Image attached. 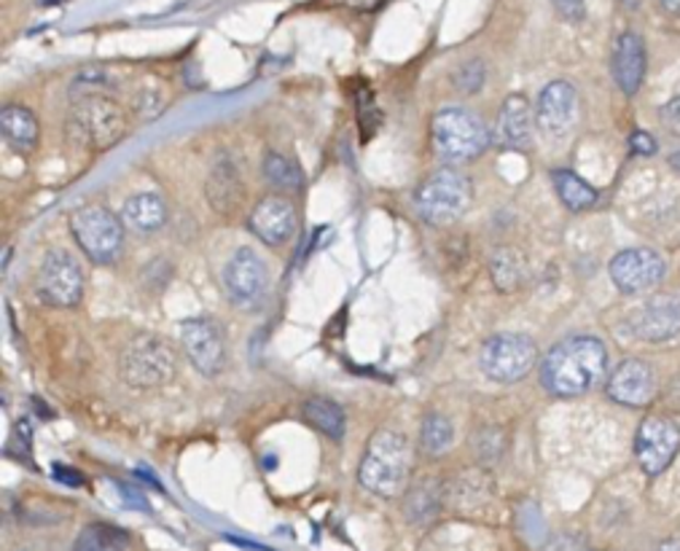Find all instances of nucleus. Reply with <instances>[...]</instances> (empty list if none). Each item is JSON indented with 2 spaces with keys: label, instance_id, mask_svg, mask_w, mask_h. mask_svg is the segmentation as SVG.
Returning <instances> with one entry per match:
<instances>
[{
  "label": "nucleus",
  "instance_id": "24",
  "mask_svg": "<svg viewBox=\"0 0 680 551\" xmlns=\"http://www.w3.org/2000/svg\"><path fill=\"white\" fill-rule=\"evenodd\" d=\"M121 221L140 234H151L167 221V204L160 195H134L125 202Z\"/></svg>",
  "mask_w": 680,
  "mask_h": 551
},
{
  "label": "nucleus",
  "instance_id": "36",
  "mask_svg": "<svg viewBox=\"0 0 680 551\" xmlns=\"http://www.w3.org/2000/svg\"><path fill=\"white\" fill-rule=\"evenodd\" d=\"M659 119H661V125L667 127V130L680 134V95H678V97H672L670 103L661 105Z\"/></svg>",
  "mask_w": 680,
  "mask_h": 551
},
{
  "label": "nucleus",
  "instance_id": "39",
  "mask_svg": "<svg viewBox=\"0 0 680 551\" xmlns=\"http://www.w3.org/2000/svg\"><path fill=\"white\" fill-rule=\"evenodd\" d=\"M654 551H680V538H665V541L656 543Z\"/></svg>",
  "mask_w": 680,
  "mask_h": 551
},
{
  "label": "nucleus",
  "instance_id": "35",
  "mask_svg": "<svg viewBox=\"0 0 680 551\" xmlns=\"http://www.w3.org/2000/svg\"><path fill=\"white\" fill-rule=\"evenodd\" d=\"M551 5L565 22H582L586 16L584 0H551Z\"/></svg>",
  "mask_w": 680,
  "mask_h": 551
},
{
  "label": "nucleus",
  "instance_id": "7",
  "mask_svg": "<svg viewBox=\"0 0 680 551\" xmlns=\"http://www.w3.org/2000/svg\"><path fill=\"white\" fill-rule=\"evenodd\" d=\"M70 234L95 263L116 261L125 248V221L99 204H84L70 213Z\"/></svg>",
  "mask_w": 680,
  "mask_h": 551
},
{
  "label": "nucleus",
  "instance_id": "28",
  "mask_svg": "<svg viewBox=\"0 0 680 551\" xmlns=\"http://www.w3.org/2000/svg\"><path fill=\"white\" fill-rule=\"evenodd\" d=\"M304 418L313 427H318L320 433H326L328 438H342L348 431V418H344V409L339 403L328 401V398H309L304 403Z\"/></svg>",
  "mask_w": 680,
  "mask_h": 551
},
{
  "label": "nucleus",
  "instance_id": "13",
  "mask_svg": "<svg viewBox=\"0 0 680 551\" xmlns=\"http://www.w3.org/2000/svg\"><path fill=\"white\" fill-rule=\"evenodd\" d=\"M180 348L191 366L204 377L221 374L226 363V344L221 337L219 326L208 318H189L180 324Z\"/></svg>",
  "mask_w": 680,
  "mask_h": 551
},
{
  "label": "nucleus",
  "instance_id": "23",
  "mask_svg": "<svg viewBox=\"0 0 680 551\" xmlns=\"http://www.w3.org/2000/svg\"><path fill=\"white\" fill-rule=\"evenodd\" d=\"M0 130H3V138L9 140L11 149L22 151V154L35 149L40 132L38 119L25 105H3V110H0Z\"/></svg>",
  "mask_w": 680,
  "mask_h": 551
},
{
  "label": "nucleus",
  "instance_id": "40",
  "mask_svg": "<svg viewBox=\"0 0 680 551\" xmlns=\"http://www.w3.org/2000/svg\"><path fill=\"white\" fill-rule=\"evenodd\" d=\"M656 3L665 11H670V14H680V0H656Z\"/></svg>",
  "mask_w": 680,
  "mask_h": 551
},
{
  "label": "nucleus",
  "instance_id": "22",
  "mask_svg": "<svg viewBox=\"0 0 680 551\" xmlns=\"http://www.w3.org/2000/svg\"><path fill=\"white\" fill-rule=\"evenodd\" d=\"M490 278L501 293H517L530 278L527 259L514 245H501L490 256Z\"/></svg>",
  "mask_w": 680,
  "mask_h": 551
},
{
  "label": "nucleus",
  "instance_id": "37",
  "mask_svg": "<svg viewBox=\"0 0 680 551\" xmlns=\"http://www.w3.org/2000/svg\"><path fill=\"white\" fill-rule=\"evenodd\" d=\"M630 149L641 156H654L656 154L654 134H648L646 130H635L630 134Z\"/></svg>",
  "mask_w": 680,
  "mask_h": 551
},
{
  "label": "nucleus",
  "instance_id": "31",
  "mask_svg": "<svg viewBox=\"0 0 680 551\" xmlns=\"http://www.w3.org/2000/svg\"><path fill=\"white\" fill-rule=\"evenodd\" d=\"M484 79H486L484 62L482 60H468L455 70L453 84H455L457 92H462V95H473V92L482 90Z\"/></svg>",
  "mask_w": 680,
  "mask_h": 551
},
{
  "label": "nucleus",
  "instance_id": "29",
  "mask_svg": "<svg viewBox=\"0 0 680 551\" xmlns=\"http://www.w3.org/2000/svg\"><path fill=\"white\" fill-rule=\"evenodd\" d=\"M455 438V427L444 414L431 412L425 420H422L420 427V447L427 457H442L453 447Z\"/></svg>",
  "mask_w": 680,
  "mask_h": 551
},
{
  "label": "nucleus",
  "instance_id": "3",
  "mask_svg": "<svg viewBox=\"0 0 680 551\" xmlns=\"http://www.w3.org/2000/svg\"><path fill=\"white\" fill-rule=\"evenodd\" d=\"M431 134L433 151L449 167H460V164L473 162L492 143V134L486 130L484 121L473 110L460 108V105H449V108L438 110L433 116Z\"/></svg>",
  "mask_w": 680,
  "mask_h": 551
},
{
  "label": "nucleus",
  "instance_id": "30",
  "mask_svg": "<svg viewBox=\"0 0 680 551\" xmlns=\"http://www.w3.org/2000/svg\"><path fill=\"white\" fill-rule=\"evenodd\" d=\"M263 178H267L269 184L280 191H298L304 184L298 164L289 160V156L274 154V151L272 154H267V160H263Z\"/></svg>",
  "mask_w": 680,
  "mask_h": 551
},
{
  "label": "nucleus",
  "instance_id": "16",
  "mask_svg": "<svg viewBox=\"0 0 680 551\" xmlns=\"http://www.w3.org/2000/svg\"><path fill=\"white\" fill-rule=\"evenodd\" d=\"M641 342L665 344L680 337V296H659L643 304L630 320Z\"/></svg>",
  "mask_w": 680,
  "mask_h": 551
},
{
  "label": "nucleus",
  "instance_id": "11",
  "mask_svg": "<svg viewBox=\"0 0 680 551\" xmlns=\"http://www.w3.org/2000/svg\"><path fill=\"white\" fill-rule=\"evenodd\" d=\"M224 289L234 307H261L269 293V267L254 248H239L224 269Z\"/></svg>",
  "mask_w": 680,
  "mask_h": 551
},
{
  "label": "nucleus",
  "instance_id": "9",
  "mask_svg": "<svg viewBox=\"0 0 680 551\" xmlns=\"http://www.w3.org/2000/svg\"><path fill=\"white\" fill-rule=\"evenodd\" d=\"M680 453V425L667 414H648L635 433V460L646 477H661Z\"/></svg>",
  "mask_w": 680,
  "mask_h": 551
},
{
  "label": "nucleus",
  "instance_id": "1",
  "mask_svg": "<svg viewBox=\"0 0 680 551\" xmlns=\"http://www.w3.org/2000/svg\"><path fill=\"white\" fill-rule=\"evenodd\" d=\"M608 377V350L597 337L576 333L543 355L541 385L554 398L586 396L606 383Z\"/></svg>",
  "mask_w": 680,
  "mask_h": 551
},
{
  "label": "nucleus",
  "instance_id": "18",
  "mask_svg": "<svg viewBox=\"0 0 680 551\" xmlns=\"http://www.w3.org/2000/svg\"><path fill=\"white\" fill-rule=\"evenodd\" d=\"M646 68H648L646 40H643L635 31H624L619 38H615L611 57L615 86H619L626 97L637 95L643 81H646Z\"/></svg>",
  "mask_w": 680,
  "mask_h": 551
},
{
  "label": "nucleus",
  "instance_id": "19",
  "mask_svg": "<svg viewBox=\"0 0 680 551\" xmlns=\"http://www.w3.org/2000/svg\"><path fill=\"white\" fill-rule=\"evenodd\" d=\"M532 127H536V116H532V108L525 95H508L503 99L501 114H497V140L506 149H530Z\"/></svg>",
  "mask_w": 680,
  "mask_h": 551
},
{
  "label": "nucleus",
  "instance_id": "41",
  "mask_svg": "<svg viewBox=\"0 0 680 551\" xmlns=\"http://www.w3.org/2000/svg\"><path fill=\"white\" fill-rule=\"evenodd\" d=\"M670 167H672V169H676V173L680 175V151H676V154H672V156H670Z\"/></svg>",
  "mask_w": 680,
  "mask_h": 551
},
{
  "label": "nucleus",
  "instance_id": "4",
  "mask_svg": "<svg viewBox=\"0 0 680 551\" xmlns=\"http://www.w3.org/2000/svg\"><path fill=\"white\" fill-rule=\"evenodd\" d=\"M125 108L108 95H86L73 103L68 114V138L81 149L108 151L127 134Z\"/></svg>",
  "mask_w": 680,
  "mask_h": 551
},
{
  "label": "nucleus",
  "instance_id": "26",
  "mask_svg": "<svg viewBox=\"0 0 680 551\" xmlns=\"http://www.w3.org/2000/svg\"><path fill=\"white\" fill-rule=\"evenodd\" d=\"M444 506V484L436 479H420L403 497V514L409 521H431Z\"/></svg>",
  "mask_w": 680,
  "mask_h": 551
},
{
  "label": "nucleus",
  "instance_id": "25",
  "mask_svg": "<svg viewBox=\"0 0 680 551\" xmlns=\"http://www.w3.org/2000/svg\"><path fill=\"white\" fill-rule=\"evenodd\" d=\"M551 184H554L556 197L565 204L571 213H584V210L595 208L597 204V189L591 184H586L582 175H576L567 167H556L551 173Z\"/></svg>",
  "mask_w": 680,
  "mask_h": 551
},
{
  "label": "nucleus",
  "instance_id": "15",
  "mask_svg": "<svg viewBox=\"0 0 680 551\" xmlns=\"http://www.w3.org/2000/svg\"><path fill=\"white\" fill-rule=\"evenodd\" d=\"M606 392L621 407L641 409L654 403V398L659 396V383H656V372L650 368V363L641 361V357H626L608 377Z\"/></svg>",
  "mask_w": 680,
  "mask_h": 551
},
{
  "label": "nucleus",
  "instance_id": "27",
  "mask_svg": "<svg viewBox=\"0 0 680 551\" xmlns=\"http://www.w3.org/2000/svg\"><path fill=\"white\" fill-rule=\"evenodd\" d=\"M127 547H130V536L121 527L95 521L79 532L73 551H127Z\"/></svg>",
  "mask_w": 680,
  "mask_h": 551
},
{
  "label": "nucleus",
  "instance_id": "5",
  "mask_svg": "<svg viewBox=\"0 0 680 551\" xmlns=\"http://www.w3.org/2000/svg\"><path fill=\"white\" fill-rule=\"evenodd\" d=\"M473 202V186L466 173L455 167L436 169L414 191V210L425 224L453 226L468 213Z\"/></svg>",
  "mask_w": 680,
  "mask_h": 551
},
{
  "label": "nucleus",
  "instance_id": "14",
  "mask_svg": "<svg viewBox=\"0 0 680 551\" xmlns=\"http://www.w3.org/2000/svg\"><path fill=\"white\" fill-rule=\"evenodd\" d=\"M578 121V92L571 81H551L541 90L536 105V125L547 138H565Z\"/></svg>",
  "mask_w": 680,
  "mask_h": 551
},
{
  "label": "nucleus",
  "instance_id": "32",
  "mask_svg": "<svg viewBox=\"0 0 680 551\" xmlns=\"http://www.w3.org/2000/svg\"><path fill=\"white\" fill-rule=\"evenodd\" d=\"M471 444H473V453H477V457H482L484 462H495L497 457L503 455L506 438H503V433L497 431V427H482L479 433H473Z\"/></svg>",
  "mask_w": 680,
  "mask_h": 551
},
{
  "label": "nucleus",
  "instance_id": "10",
  "mask_svg": "<svg viewBox=\"0 0 680 551\" xmlns=\"http://www.w3.org/2000/svg\"><path fill=\"white\" fill-rule=\"evenodd\" d=\"M35 291L51 307H75L84 296V269L66 250H51L40 263Z\"/></svg>",
  "mask_w": 680,
  "mask_h": 551
},
{
  "label": "nucleus",
  "instance_id": "33",
  "mask_svg": "<svg viewBox=\"0 0 680 551\" xmlns=\"http://www.w3.org/2000/svg\"><path fill=\"white\" fill-rule=\"evenodd\" d=\"M164 103H167V97H164L162 86L149 84L138 92V97H134V110L140 114V119H154V116L164 108Z\"/></svg>",
  "mask_w": 680,
  "mask_h": 551
},
{
  "label": "nucleus",
  "instance_id": "17",
  "mask_svg": "<svg viewBox=\"0 0 680 551\" xmlns=\"http://www.w3.org/2000/svg\"><path fill=\"white\" fill-rule=\"evenodd\" d=\"M298 215L296 208L285 197H267L254 208L248 219V228L263 245H285L296 234Z\"/></svg>",
  "mask_w": 680,
  "mask_h": 551
},
{
  "label": "nucleus",
  "instance_id": "42",
  "mask_svg": "<svg viewBox=\"0 0 680 551\" xmlns=\"http://www.w3.org/2000/svg\"><path fill=\"white\" fill-rule=\"evenodd\" d=\"M66 3V0H40V5H60Z\"/></svg>",
  "mask_w": 680,
  "mask_h": 551
},
{
  "label": "nucleus",
  "instance_id": "6",
  "mask_svg": "<svg viewBox=\"0 0 680 551\" xmlns=\"http://www.w3.org/2000/svg\"><path fill=\"white\" fill-rule=\"evenodd\" d=\"M119 372L130 388L156 390L173 383L175 372H178V357L162 337L138 333L127 342L125 353L119 357Z\"/></svg>",
  "mask_w": 680,
  "mask_h": 551
},
{
  "label": "nucleus",
  "instance_id": "38",
  "mask_svg": "<svg viewBox=\"0 0 680 551\" xmlns=\"http://www.w3.org/2000/svg\"><path fill=\"white\" fill-rule=\"evenodd\" d=\"M66 471H68L66 466H57L55 468V477L62 479V482H66V484H81V477H79V473H75V468H70V473H66Z\"/></svg>",
  "mask_w": 680,
  "mask_h": 551
},
{
  "label": "nucleus",
  "instance_id": "20",
  "mask_svg": "<svg viewBox=\"0 0 680 551\" xmlns=\"http://www.w3.org/2000/svg\"><path fill=\"white\" fill-rule=\"evenodd\" d=\"M492 495V479L482 468H466L449 484H444V503L462 512H477Z\"/></svg>",
  "mask_w": 680,
  "mask_h": 551
},
{
  "label": "nucleus",
  "instance_id": "12",
  "mask_svg": "<svg viewBox=\"0 0 680 551\" xmlns=\"http://www.w3.org/2000/svg\"><path fill=\"white\" fill-rule=\"evenodd\" d=\"M613 285L626 296L646 293L665 280L667 261L659 250L654 248H626L619 250L608 263Z\"/></svg>",
  "mask_w": 680,
  "mask_h": 551
},
{
  "label": "nucleus",
  "instance_id": "2",
  "mask_svg": "<svg viewBox=\"0 0 680 551\" xmlns=\"http://www.w3.org/2000/svg\"><path fill=\"white\" fill-rule=\"evenodd\" d=\"M412 462L414 453L409 438L396 427H383L368 438L361 468H357V482L374 495H401L412 477Z\"/></svg>",
  "mask_w": 680,
  "mask_h": 551
},
{
  "label": "nucleus",
  "instance_id": "34",
  "mask_svg": "<svg viewBox=\"0 0 680 551\" xmlns=\"http://www.w3.org/2000/svg\"><path fill=\"white\" fill-rule=\"evenodd\" d=\"M541 551H591L589 543H586L584 536L578 532H556L554 538H549L543 543Z\"/></svg>",
  "mask_w": 680,
  "mask_h": 551
},
{
  "label": "nucleus",
  "instance_id": "21",
  "mask_svg": "<svg viewBox=\"0 0 680 551\" xmlns=\"http://www.w3.org/2000/svg\"><path fill=\"white\" fill-rule=\"evenodd\" d=\"M204 197H208L210 208L221 215H232L243 202V180H239L237 167L228 160H221L213 164L204 184Z\"/></svg>",
  "mask_w": 680,
  "mask_h": 551
},
{
  "label": "nucleus",
  "instance_id": "8",
  "mask_svg": "<svg viewBox=\"0 0 680 551\" xmlns=\"http://www.w3.org/2000/svg\"><path fill=\"white\" fill-rule=\"evenodd\" d=\"M538 348L525 333H495L482 344L479 368L492 383L512 385L536 368Z\"/></svg>",
  "mask_w": 680,
  "mask_h": 551
}]
</instances>
